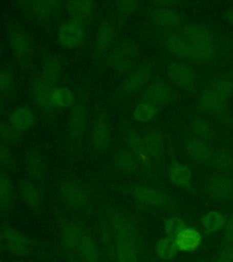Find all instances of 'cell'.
Listing matches in <instances>:
<instances>
[{
  "mask_svg": "<svg viewBox=\"0 0 233 262\" xmlns=\"http://www.w3.org/2000/svg\"><path fill=\"white\" fill-rule=\"evenodd\" d=\"M201 233L197 229L186 228L175 238L177 248L181 251H193L201 245Z\"/></svg>",
  "mask_w": 233,
  "mask_h": 262,
  "instance_id": "cell-11",
  "label": "cell"
},
{
  "mask_svg": "<svg viewBox=\"0 0 233 262\" xmlns=\"http://www.w3.org/2000/svg\"><path fill=\"white\" fill-rule=\"evenodd\" d=\"M139 3L136 1H119L117 2L116 4V8L119 10V12L125 13V14H129V13L133 12L135 11L136 9L138 8Z\"/></svg>",
  "mask_w": 233,
  "mask_h": 262,
  "instance_id": "cell-48",
  "label": "cell"
},
{
  "mask_svg": "<svg viewBox=\"0 0 233 262\" xmlns=\"http://www.w3.org/2000/svg\"><path fill=\"white\" fill-rule=\"evenodd\" d=\"M118 164L121 170L127 173H132L138 168V162L135 156L130 152H121L118 156Z\"/></svg>",
  "mask_w": 233,
  "mask_h": 262,
  "instance_id": "cell-41",
  "label": "cell"
},
{
  "mask_svg": "<svg viewBox=\"0 0 233 262\" xmlns=\"http://www.w3.org/2000/svg\"><path fill=\"white\" fill-rule=\"evenodd\" d=\"M155 20L163 26H177L180 23V17L176 13L170 9L160 8L154 13Z\"/></svg>",
  "mask_w": 233,
  "mask_h": 262,
  "instance_id": "cell-40",
  "label": "cell"
},
{
  "mask_svg": "<svg viewBox=\"0 0 233 262\" xmlns=\"http://www.w3.org/2000/svg\"><path fill=\"white\" fill-rule=\"evenodd\" d=\"M3 49H4V48H3L2 44L0 43V56H1V54H2V52H3Z\"/></svg>",
  "mask_w": 233,
  "mask_h": 262,
  "instance_id": "cell-52",
  "label": "cell"
},
{
  "mask_svg": "<svg viewBox=\"0 0 233 262\" xmlns=\"http://www.w3.org/2000/svg\"><path fill=\"white\" fill-rule=\"evenodd\" d=\"M3 238L8 250L17 256H23L28 253L29 241L23 234L16 229H7L3 231Z\"/></svg>",
  "mask_w": 233,
  "mask_h": 262,
  "instance_id": "cell-7",
  "label": "cell"
},
{
  "mask_svg": "<svg viewBox=\"0 0 233 262\" xmlns=\"http://www.w3.org/2000/svg\"><path fill=\"white\" fill-rule=\"evenodd\" d=\"M81 237L80 230L77 226L73 224L66 226L62 230V242L68 250H74L78 249Z\"/></svg>",
  "mask_w": 233,
  "mask_h": 262,
  "instance_id": "cell-24",
  "label": "cell"
},
{
  "mask_svg": "<svg viewBox=\"0 0 233 262\" xmlns=\"http://www.w3.org/2000/svg\"><path fill=\"white\" fill-rule=\"evenodd\" d=\"M226 100L216 94L213 90L205 92L201 98V104L202 107L206 111H220L225 105Z\"/></svg>",
  "mask_w": 233,
  "mask_h": 262,
  "instance_id": "cell-29",
  "label": "cell"
},
{
  "mask_svg": "<svg viewBox=\"0 0 233 262\" xmlns=\"http://www.w3.org/2000/svg\"><path fill=\"white\" fill-rule=\"evenodd\" d=\"M192 171L188 167L180 163L172 164L168 168V178L172 183L181 187L189 188L192 185Z\"/></svg>",
  "mask_w": 233,
  "mask_h": 262,
  "instance_id": "cell-17",
  "label": "cell"
},
{
  "mask_svg": "<svg viewBox=\"0 0 233 262\" xmlns=\"http://www.w3.org/2000/svg\"><path fill=\"white\" fill-rule=\"evenodd\" d=\"M34 121V113L28 106H19L10 115V124L19 132L32 127Z\"/></svg>",
  "mask_w": 233,
  "mask_h": 262,
  "instance_id": "cell-12",
  "label": "cell"
},
{
  "mask_svg": "<svg viewBox=\"0 0 233 262\" xmlns=\"http://www.w3.org/2000/svg\"><path fill=\"white\" fill-rule=\"evenodd\" d=\"M25 166L31 179L40 181L46 174V163L44 157L37 149L29 150L25 157Z\"/></svg>",
  "mask_w": 233,
  "mask_h": 262,
  "instance_id": "cell-6",
  "label": "cell"
},
{
  "mask_svg": "<svg viewBox=\"0 0 233 262\" xmlns=\"http://www.w3.org/2000/svg\"><path fill=\"white\" fill-rule=\"evenodd\" d=\"M129 144L131 146V149L135 153L136 155L139 157H147V149L144 143L143 138L139 135H131L129 139Z\"/></svg>",
  "mask_w": 233,
  "mask_h": 262,
  "instance_id": "cell-44",
  "label": "cell"
},
{
  "mask_svg": "<svg viewBox=\"0 0 233 262\" xmlns=\"http://www.w3.org/2000/svg\"><path fill=\"white\" fill-rule=\"evenodd\" d=\"M111 129L108 124L99 121L92 131V144L97 150H104L111 143Z\"/></svg>",
  "mask_w": 233,
  "mask_h": 262,
  "instance_id": "cell-19",
  "label": "cell"
},
{
  "mask_svg": "<svg viewBox=\"0 0 233 262\" xmlns=\"http://www.w3.org/2000/svg\"><path fill=\"white\" fill-rule=\"evenodd\" d=\"M156 250L158 256L162 259H171L175 257L178 251L175 238L170 237H163L158 242Z\"/></svg>",
  "mask_w": 233,
  "mask_h": 262,
  "instance_id": "cell-30",
  "label": "cell"
},
{
  "mask_svg": "<svg viewBox=\"0 0 233 262\" xmlns=\"http://www.w3.org/2000/svg\"><path fill=\"white\" fill-rule=\"evenodd\" d=\"M166 43L168 49L178 57H185L189 56V45L184 39L172 36L168 37Z\"/></svg>",
  "mask_w": 233,
  "mask_h": 262,
  "instance_id": "cell-37",
  "label": "cell"
},
{
  "mask_svg": "<svg viewBox=\"0 0 233 262\" xmlns=\"http://www.w3.org/2000/svg\"><path fill=\"white\" fill-rule=\"evenodd\" d=\"M194 133L201 138H208L210 135V128L207 123L202 120H196L193 123Z\"/></svg>",
  "mask_w": 233,
  "mask_h": 262,
  "instance_id": "cell-47",
  "label": "cell"
},
{
  "mask_svg": "<svg viewBox=\"0 0 233 262\" xmlns=\"http://www.w3.org/2000/svg\"><path fill=\"white\" fill-rule=\"evenodd\" d=\"M213 91L219 95L221 98L227 100L229 98V95L232 93L233 84L231 82L227 80V79H222L218 81L213 88Z\"/></svg>",
  "mask_w": 233,
  "mask_h": 262,
  "instance_id": "cell-45",
  "label": "cell"
},
{
  "mask_svg": "<svg viewBox=\"0 0 233 262\" xmlns=\"http://www.w3.org/2000/svg\"><path fill=\"white\" fill-rule=\"evenodd\" d=\"M13 196L12 183L8 177L0 173V208H6Z\"/></svg>",
  "mask_w": 233,
  "mask_h": 262,
  "instance_id": "cell-36",
  "label": "cell"
},
{
  "mask_svg": "<svg viewBox=\"0 0 233 262\" xmlns=\"http://www.w3.org/2000/svg\"><path fill=\"white\" fill-rule=\"evenodd\" d=\"M51 90L52 89L46 84L41 77L36 78L33 81L32 86H31L33 98L38 104V106L45 110H49L50 107H52L51 99H50Z\"/></svg>",
  "mask_w": 233,
  "mask_h": 262,
  "instance_id": "cell-13",
  "label": "cell"
},
{
  "mask_svg": "<svg viewBox=\"0 0 233 262\" xmlns=\"http://www.w3.org/2000/svg\"><path fill=\"white\" fill-rule=\"evenodd\" d=\"M15 82V75L12 71L0 70V92L9 90Z\"/></svg>",
  "mask_w": 233,
  "mask_h": 262,
  "instance_id": "cell-46",
  "label": "cell"
},
{
  "mask_svg": "<svg viewBox=\"0 0 233 262\" xmlns=\"http://www.w3.org/2000/svg\"><path fill=\"white\" fill-rule=\"evenodd\" d=\"M146 98L152 104H163L167 102L171 97V90L166 84L161 82H157L146 91Z\"/></svg>",
  "mask_w": 233,
  "mask_h": 262,
  "instance_id": "cell-20",
  "label": "cell"
},
{
  "mask_svg": "<svg viewBox=\"0 0 233 262\" xmlns=\"http://www.w3.org/2000/svg\"><path fill=\"white\" fill-rule=\"evenodd\" d=\"M19 193L25 203L32 209H37L41 205L39 191L34 183L29 180H21L19 183Z\"/></svg>",
  "mask_w": 233,
  "mask_h": 262,
  "instance_id": "cell-16",
  "label": "cell"
},
{
  "mask_svg": "<svg viewBox=\"0 0 233 262\" xmlns=\"http://www.w3.org/2000/svg\"><path fill=\"white\" fill-rule=\"evenodd\" d=\"M13 262H25V261H22V260H16V261H13Z\"/></svg>",
  "mask_w": 233,
  "mask_h": 262,
  "instance_id": "cell-54",
  "label": "cell"
},
{
  "mask_svg": "<svg viewBox=\"0 0 233 262\" xmlns=\"http://www.w3.org/2000/svg\"><path fill=\"white\" fill-rule=\"evenodd\" d=\"M88 124V111L85 106L78 104L73 107L69 119V131L72 139L79 140L83 138Z\"/></svg>",
  "mask_w": 233,
  "mask_h": 262,
  "instance_id": "cell-3",
  "label": "cell"
},
{
  "mask_svg": "<svg viewBox=\"0 0 233 262\" xmlns=\"http://www.w3.org/2000/svg\"><path fill=\"white\" fill-rule=\"evenodd\" d=\"M3 106H4V105H3V103H2V101L0 100V112L2 111V110H3Z\"/></svg>",
  "mask_w": 233,
  "mask_h": 262,
  "instance_id": "cell-53",
  "label": "cell"
},
{
  "mask_svg": "<svg viewBox=\"0 0 233 262\" xmlns=\"http://www.w3.org/2000/svg\"><path fill=\"white\" fill-rule=\"evenodd\" d=\"M186 36L192 42H210L211 37L206 29L195 25H188L184 29Z\"/></svg>",
  "mask_w": 233,
  "mask_h": 262,
  "instance_id": "cell-38",
  "label": "cell"
},
{
  "mask_svg": "<svg viewBox=\"0 0 233 262\" xmlns=\"http://www.w3.org/2000/svg\"><path fill=\"white\" fill-rule=\"evenodd\" d=\"M112 224L118 239L136 245L137 233L135 229L126 217L120 214H116L112 219Z\"/></svg>",
  "mask_w": 233,
  "mask_h": 262,
  "instance_id": "cell-9",
  "label": "cell"
},
{
  "mask_svg": "<svg viewBox=\"0 0 233 262\" xmlns=\"http://www.w3.org/2000/svg\"><path fill=\"white\" fill-rule=\"evenodd\" d=\"M0 262H4V261H3V260H1V259H0Z\"/></svg>",
  "mask_w": 233,
  "mask_h": 262,
  "instance_id": "cell-55",
  "label": "cell"
},
{
  "mask_svg": "<svg viewBox=\"0 0 233 262\" xmlns=\"http://www.w3.org/2000/svg\"><path fill=\"white\" fill-rule=\"evenodd\" d=\"M225 217L218 211H210L206 213L201 217V224L206 232L213 233L220 229H223L226 223Z\"/></svg>",
  "mask_w": 233,
  "mask_h": 262,
  "instance_id": "cell-23",
  "label": "cell"
},
{
  "mask_svg": "<svg viewBox=\"0 0 233 262\" xmlns=\"http://www.w3.org/2000/svg\"><path fill=\"white\" fill-rule=\"evenodd\" d=\"M224 244L229 246L233 244V216L226 221L224 226Z\"/></svg>",
  "mask_w": 233,
  "mask_h": 262,
  "instance_id": "cell-49",
  "label": "cell"
},
{
  "mask_svg": "<svg viewBox=\"0 0 233 262\" xmlns=\"http://www.w3.org/2000/svg\"><path fill=\"white\" fill-rule=\"evenodd\" d=\"M50 99L52 106L68 107L73 104L75 98L71 90L64 86H57L51 90Z\"/></svg>",
  "mask_w": 233,
  "mask_h": 262,
  "instance_id": "cell-22",
  "label": "cell"
},
{
  "mask_svg": "<svg viewBox=\"0 0 233 262\" xmlns=\"http://www.w3.org/2000/svg\"><path fill=\"white\" fill-rule=\"evenodd\" d=\"M168 75L172 80L180 86H188L195 80L193 71L186 66L174 63L168 68Z\"/></svg>",
  "mask_w": 233,
  "mask_h": 262,
  "instance_id": "cell-18",
  "label": "cell"
},
{
  "mask_svg": "<svg viewBox=\"0 0 233 262\" xmlns=\"http://www.w3.org/2000/svg\"><path fill=\"white\" fill-rule=\"evenodd\" d=\"M21 5H23L22 8L33 14V16L39 19H45L56 13L60 3L58 1H29L22 2Z\"/></svg>",
  "mask_w": 233,
  "mask_h": 262,
  "instance_id": "cell-8",
  "label": "cell"
},
{
  "mask_svg": "<svg viewBox=\"0 0 233 262\" xmlns=\"http://www.w3.org/2000/svg\"><path fill=\"white\" fill-rule=\"evenodd\" d=\"M75 262H78V261H75Z\"/></svg>",
  "mask_w": 233,
  "mask_h": 262,
  "instance_id": "cell-57",
  "label": "cell"
},
{
  "mask_svg": "<svg viewBox=\"0 0 233 262\" xmlns=\"http://www.w3.org/2000/svg\"><path fill=\"white\" fill-rule=\"evenodd\" d=\"M209 188L213 195L220 199H224L229 196L232 191V183L227 177H215L209 181Z\"/></svg>",
  "mask_w": 233,
  "mask_h": 262,
  "instance_id": "cell-21",
  "label": "cell"
},
{
  "mask_svg": "<svg viewBox=\"0 0 233 262\" xmlns=\"http://www.w3.org/2000/svg\"><path fill=\"white\" fill-rule=\"evenodd\" d=\"M85 38V30L79 22L70 21L62 25L57 31V41L66 49L80 45Z\"/></svg>",
  "mask_w": 233,
  "mask_h": 262,
  "instance_id": "cell-2",
  "label": "cell"
},
{
  "mask_svg": "<svg viewBox=\"0 0 233 262\" xmlns=\"http://www.w3.org/2000/svg\"><path fill=\"white\" fill-rule=\"evenodd\" d=\"M133 194L139 202L147 206H162L166 202V198L162 193L145 186L135 188Z\"/></svg>",
  "mask_w": 233,
  "mask_h": 262,
  "instance_id": "cell-14",
  "label": "cell"
},
{
  "mask_svg": "<svg viewBox=\"0 0 233 262\" xmlns=\"http://www.w3.org/2000/svg\"><path fill=\"white\" fill-rule=\"evenodd\" d=\"M227 17L229 19V23L233 26V10H230L228 14H227Z\"/></svg>",
  "mask_w": 233,
  "mask_h": 262,
  "instance_id": "cell-51",
  "label": "cell"
},
{
  "mask_svg": "<svg viewBox=\"0 0 233 262\" xmlns=\"http://www.w3.org/2000/svg\"><path fill=\"white\" fill-rule=\"evenodd\" d=\"M8 41L13 55L17 58H26L32 52V37L19 26L8 29Z\"/></svg>",
  "mask_w": 233,
  "mask_h": 262,
  "instance_id": "cell-1",
  "label": "cell"
},
{
  "mask_svg": "<svg viewBox=\"0 0 233 262\" xmlns=\"http://www.w3.org/2000/svg\"><path fill=\"white\" fill-rule=\"evenodd\" d=\"M94 1L88 0H76L69 1L66 3V8L70 16L73 17L75 21L86 20L89 18L95 9Z\"/></svg>",
  "mask_w": 233,
  "mask_h": 262,
  "instance_id": "cell-10",
  "label": "cell"
},
{
  "mask_svg": "<svg viewBox=\"0 0 233 262\" xmlns=\"http://www.w3.org/2000/svg\"><path fill=\"white\" fill-rule=\"evenodd\" d=\"M20 132L9 123L0 121V142L8 145H15L20 141Z\"/></svg>",
  "mask_w": 233,
  "mask_h": 262,
  "instance_id": "cell-31",
  "label": "cell"
},
{
  "mask_svg": "<svg viewBox=\"0 0 233 262\" xmlns=\"http://www.w3.org/2000/svg\"><path fill=\"white\" fill-rule=\"evenodd\" d=\"M63 72V62L61 58L56 55H50L47 57L42 66V75L40 77L48 86L56 85Z\"/></svg>",
  "mask_w": 233,
  "mask_h": 262,
  "instance_id": "cell-5",
  "label": "cell"
},
{
  "mask_svg": "<svg viewBox=\"0 0 233 262\" xmlns=\"http://www.w3.org/2000/svg\"><path fill=\"white\" fill-rule=\"evenodd\" d=\"M187 149L189 152V154L198 161L206 162L209 160V156H210L209 148L199 139H193L188 141L187 143Z\"/></svg>",
  "mask_w": 233,
  "mask_h": 262,
  "instance_id": "cell-32",
  "label": "cell"
},
{
  "mask_svg": "<svg viewBox=\"0 0 233 262\" xmlns=\"http://www.w3.org/2000/svg\"><path fill=\"white\" fill-rule=\"evenodd\" d=\"M157 115L156 106L150 102L140 103L136 106L133 113L134 119L140 123H146L154 119Z\"/></svg>",
  "mask_w": 233,
  "mask_h": 262,
  "instance_id": "cell-33",
  "label": "cell"
},
{
  "mask_svg": "<svg viewBox=\"0 0 233 262\" xmlns=\"http://www.w3.org/2000/svg\"><path fill=\"white\" fill-rule=\"evenodd\" d=\"M213 55V47L210 42H190L189 56L199 61H207Z\"/></svg>",
  "mask_w": 233,
  "mask_h": 262,
  "instance_id": "cell-26",
  "label": "cell"
},
{
  "mask_svg": "<svg viewBox=\"0 0 233 262\" xmlns=\"http://www.w3.org/2000/svg\"><path fill=\"white\" fill-rule=\"evenodd\" d=\"M186 223L180 217H172L165 221L164 230L167 234V237L176 238L180 235L181 231L186 229Z\"/></svg>",
  "mask_w": 233,
  "mask_h": 262,
  "instance_id": "cell-39",
  "label": "cell"
},
{
  "mask_svg": "<svg viewBox=\"0 0 233 262\" xmlns=\"http://www.w3.org/2000/svg\"><path fill=\"white\" fill-rule=\"evenodd\" d=\"M83 258L88 262H96L98 258V247L92 237L89 235H82L81 241L78 246Z\"/></svg>",
  "mask_w": 233,
  "mask_h": 262,
  "instance_id": "cell-27",
  "label": "cell"
},
{
  "mask_svg": "<svg viewBox=\"0 0 233 262\" xmlns=\"http://www.w3.org/2000/svg\"><path fill=\"white\" fill-rule=\"evenodd\" d=\"M61 193L66 202L75 209H82L89 202V198L84 189L73 182H65L62 185Z\"/></svg>",
  "mask_w": 233,
  "mask_h": 262,
  "instance_id": "cell-4",
  "label": "cell"
},
{
  "mask_svg": "<svg viewBox=\"0 0 233 262\" xmlns=\"http://www.w3.org/2000/svg\"><path fill=\"white\" fill-rule=\"evenodd\" d=\"M151 72H152V67L150 64H145L139 67L134 73L131 74V76L127 78V80L124 83L123 89L128 93L135 92L143 86L145 82L147 81Z\"/></svg>",
  "mask_w": 233,
  "mask_h": 262,
  "instance_id": "cell-15",
  "label": "cell"
},
{
  "mask_svg": "<svg viewBox=\"0 0 233 262\" xmlns=\"http://www.w3.org/2000/svg\"><path fill=\"white\" fill-rule=\"evenodd\" d=\"M216 262H233V247H226L218 256Z\"/></svg>",
  "mask_w": 233,
  "mask_h": 262,
  "instance_id": "cell-50",
  "label": "cell"
},
{
  "mask_svg": "<svg viewBox=\"0 0 233 262\" xmlns=\"http://www.w3.org/2000/svg\"><path fill=\"white\" fill-rule=\"evenodd\" d=\"M116 251L118 262H138L136 245L117 238Z\"/></svg>",
  "mask_w": 233,
  "mask_h": 262,
  "instance_id": "cell-25",
  "label": "cell"
},
{
  "mask_svg": "<svg viewBox=\"0 0 233 262\" xmlns=\"http://www.w3.org/2000/svg\"><path fill=\"white\" fill-rule=\"evenodd\" d=\"M213 162L215 167L222 171H228L232 168V157L229 152L226 150L216 152L213 158Z\"/></svg>",
  "mask_w": 233,
  "mask_h": 262,
  "instance_id": "cell-42",
  "label": "cell"
},
{
  "mask_svg": "<svg viewBox=\"0 0 233 262\" xmlns=\"http://www.w3.org/2000/svg\"><path fill=\"white\" fill-rule=\"evenodd\" d=\"M114 30L110 24H104L98 29L96 35V48L98 50H104L111 44V40L113 39Z\"/></svg>",
  "mask_w": 233,
  "mask_h": 262,
  "instance_id": "cell-35",
  "label": "cell"
},
{
  "mask_svg": "<svg viewBox=\"0 0 233 262\" xmlns=\"http://www.w3.org/2000/svg\"><path fill=\"white\" fill-rule=\"evenodd\" d=\"M0 167L6 169L15 168V160L12 153L6 144L0 142Z\"/></svg>",
  "mask_w": 233,
  "mask_h": 262,
  "instance_id": "cell-43",
  "label": "cell"
},
{
  "mask_svg": "<svg viewBox=\"0 0 233 262\" xmlns=\"http://www.w3.org/2000/svg\"><path fill=\"white\" fill-rule=\"evenodd\" d=\"M134 57L133 49L128 47H121L115 51L111 57V63L116 69L121 70L127 68L130 63L132 61Z\"/></svg>",
  "mask_w": 233,
  "mask_h": 262,
  "instance_id": "cell-28",
  "label": "cell"
},
{
  "mask_svg": "<svg viewBox=\"0 0 233 262\" xmlns=\"http://www.w3.org/2000/svg\"><path fill=\"white\" fill-rule=\"evenodd\" d=\"M144 143L146 146L147 154L158 157L160 155L163 147V142L161 136L158 132H151L143 138Z\"/></svg>",
  "mask_w": 233,
  "mask_h": 262,
  "instance_id": "cell-34",
  "label": "cell"
},
{
  "mask_svg": "<svg viewBox=\"0 0 233 262\" xmlns=\"http://www.w3.org/2000/svg\"><path fill=\"white\" fill-rule=\"evenodd\" d=\"M0 250H1V244H0Z\"/></svg>",
  "mask_w": 233,
  "mask_h": 262,
  "instance_id": "cell-56",
  "label": "cell"
}]
</instances>
